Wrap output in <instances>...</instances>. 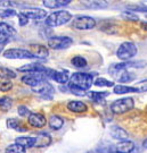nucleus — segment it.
Listing matches in <instances>:
<instances>
[{
	"label": "nucleus",
	"instance_id": "nucleus-1",
	"mask_svg": "<svg viewBox=\"0 0 147 153\" xmlns=\"http://www.w3.org/2000/svg\"><path fill=\"white\" fill-rule=\"evenodd\" d=\"M72 19V14L67 10H58L54 11L46 18V25L49 27H56L64 25Z\"/></svg>",
	"mask_w": 147,
	"mask_h": 153
},
{
	"label": "nucleus",
	"instance_id": "nucleus-2",
	"mask_svg": "<svg viewBox=\"0 0 147 153\" xmlns=\"http://www.w3.org/2000/svg\"><path fill=\"white\" fill-rule=\"evenodd\" d=\"M69 84L86 91L93 84V75L88 73H74L70 78Z\"/></svg>",
	"mask_w": 147,
	"mask_h": 153
},
{
	"label": "nucleus",
	"instance_id": "nucleus-3",
	"mask_svg": "<svg viewBox=\"0 0 147 153\" xmlns=\"http://www.w3.org/2000/svg\"><path fill=\"white\" fill-rule=\"evenodd\" d=\"M138 52L136 44L130 41H125L123 43L120 44L119 49L116 51V56L119 57V59L123 61H128L129 59H131L132 57H135Z\"/></svg>",
	"mask_w": 147,
	"mask_h": 153
},
{
	"label": "nucleus",
	"instance_id": "nucleus-4",
	"mask_svg": "<svg viewBox=\"0 0 147 153\" xmlns=\"http://www.w3.org/2000/svg\"><path fill=\"white\" fill-rule=\"evenodd\" d=\"M135 102L132 98H122L114 101L111 104V110L116 115H123L125 112L133 109Z\"/></svg>",
	"mask_w": 147,
	"mask_h": 153
},
{
	"label": "nucleus",
	"instance_id": "nucleus-5",
	"mask_svg": "<svg viewBox=\"0 0 147 153\" xmlns=\"http://www.w3.org/2000/svg\"><path fill=\"white\" fill-rule=\"evenodd\" d=\"M72 26L80 31L93 30L96 26V21L90 16H76L72 21Z\"/></svg>",
	"mask_w": 147,
	"mask_h": 153
},
{
	"label": "nucleus",
	"instance_id": "nucleus-6",
	"mask_svg": "<svg viewBox=\"0 0 147 153\" xmlns=\"http://www.w3.org/2000/svg\"><path fill=\"white\" fill-rule=\"evenodd\" d=\"M73 40L70 36H51L48 39V47L55 50H63L70 48Z\"/></svg>",
	"mask_w": 147,
	"mask_h": 153
},
{
	"label": "nucleus",
	"instance_id": "nucleus-7",
	"mask_svg": "<svg viewBox=\"0 0 147 153\" xmlns=\"http://www.w3.org/2000/svg\"><path fill=\"white\" fill-rule=\"evenodd\" d=\"M4 57L7 59H33L34 57L30 52V50L18 49V48H11L6 50L4 52Z\"/></svg>",
	"mask_w": 147,
	"mask_h": 153
},
{
	"label": "nucleus",
	"instance_id": "nucleus-8",
	"mask_svg": "<svg viewBox=\"0 0 147 153\" xmlns=\"http://www.w3.org/2000/svg\"><path fill=\"white\" fill-rule=\"evenodd\" d=\"M46 77H49L54 79L55 82L60 84H65L70 81V75L67 71H53V69H47L46 71Z\"/></svg>",
	"mask_w": 147,
	"mask_h": 153
},
{
	"label": "nucleus",
	"instance_id": "nucleus-9",
	"mask_svg": "<svg viewBox=\"0 0 147 153\" xmlns=\"http://www.w3.org/2000/svg\"><path fill=\"white\" fill-rule=\"evenodd\" d=\"M42 81H46V75L44 73H29L27 75L22 77V82L26 85H30L31 88L38 85Z\"/></svg>",
	"mask_w": 147,
	"mask_h": 153
},
{
	"label": "nucleus",
	"instance_id": "nucleus-10",
	"mask_svg": "<svg viewBox=\"0 0 147 153\" xmlns=\"http://www.w3.org/2000/svg\"><path fill=\"white\" fill-rule=\"evenodd\" d=\"M32 91L35 93H39V94H41V95H44V98H48L47 95H50V97H51V95L55 93V88L49 82H47V81H42V82L39 83L38 85L33 86Z\"/></svg>",
	"mask_w": 147,
	"mask_h": 153
},
{
	"label": "nucleus",
	"instance_id": "nucleus-11",
	"mask_svg": "<svg viewBox=\"0 0 147 153\" xmlns=\"http://www.w3.org/2000/svg\"><path fill=\"white\" fill-rule=\"evenodd\" d=\"M21 14H23L27 19H35V21H40L47 17V11L40 8H29V9L22 10Z\"/></svg>",
	"mask_w": 147,
	"mask_h": 153
},
{
	"label": "nucleus",
	"instance_id": "nucleus-12",
	"mask_svg": "<svg viewBox=\"0 0 147 153\" xmlns=\"http://www.w3.org/2000/svg\"><path fill=\"white\" fill-rule=\"evenodd\" d=\"M46 117L42 114L39 112H31V115L29 116V124L35 128H42L46 126Z\"/></svg>",
	"mask_w": 147,
	"mask_h": 153
},
{
	"label": "nucleus",
	"instance_id": "nucleus-13",
	"mask_svg": "<svg viewBox=\"0 0 147 153\" xmlns=\"http://www.w3.org/2000/svg\"><path fill=\"white\" fill-rule=\"evenodd\" d=\"M30 52L33 55L34 58H47L49 55L48 48L41 44H30Z\"/></svg>",
	"mask_w": 147,
	"mask_h": 153
},
{
	"label": "nucleus",
	"instance_id": "nucleus-14",
	"mask_svg": "<svg viewBox=\"0 0 147 153\" xmlns=\"http://www.w3.org/2000/svg\"><path fill=\"white\" fill-rule=\"evenodd\" d=\"M135 149H136L135 143L129 141V140L119 142L114 146L115 153H131Z\"/></svg>",
	"mask_w": 147,
	"mask_h": 153
},
{
	"label": "nucleus",
	"instance_id": "nucleus-15",
	"mask_svg": "<svg viewBox=\"0 0 147 153\" xmlns=\"http://www.w3.org/2000/svg\"><path fill=\"white\" fill-rule=\"evenodd\" d=\"M109 134H111V136L113 137L114 140H118L119 142L128 140V133H127V131L119 127V126H112L111 131H109Z\"/></svg>",
	"mask_w": 147,
	"mask_h": 153
},
{
	"label": "nucleus",
	"instance_id": "nucleus-16",
	"mask_svg": "<svg viewBox=\"0 0 147 153\" xmlns=\"http://www.w3.org/2000/svg\"><path fill=\"white\" fill-rule=\"evenodd\" d=\"M48 68H46L44 66L40 65V64H27V65H24L22 67L18 68V71H27V73H44L46 75V71H47Z\"/></svg>",
	"mask_w": 147,
	"mask_h": 153
},
{
	"label": "nucleus",
	"instance_id": "nucleus-17",
	"mask_svg": "<svg viewBox=\"0 0 147 153\" xmlns=\"http://www.w3.org/2000/svg\"><path fill=\"white\" fill-rule=\"evenodd\" d=\"M67 109L75 114H82L87 111L88 107L84 102H81V101H70L67 103Z\"/></svg>",
	"mask_w": 147,
	"mask_h": 153
},
{
	"label": "nucleus",
	"instance_id": "nucleus-18",
	"mask_svg": "<svg viewBox=\"0 0 147 153\" xmlns=\"http://www.w3.org/2000/svg\"><path fill=\"white\" fill-rule=\"evenodd\" d=\"M15 143L21 145L24 149H30L33 148L34 144H35V138L34 137H27V136H22V137H17L15 140Z\"/></svg>",
	"mask_w": 147,
	"mask_h": 153
},
{
	"label": "nucleus",
	"instance_id": "nucleus-19",
	"mask_svg": "<svg viewBox=\"0 0 147 153\" xmlns=\"http://www.w3.org/2000/svg\"><path fill=\"white\" fill-rule=\"evenodd\" d=\"M51 143V138L48 134H39L38 136L35 137V144L34 148H46Z\"/></svg>",
	"mask_w": 147,
	"mask_h": 153
},
{
	"label": "nucleus",
	"instance_id": "nucleus-20",
	"mask_svg": "<svg viewBox=\"0 0 147 153\" xmlns=\"http://www.w3.org/2000/svg\"><path fill=\"white\" fill-rule=\"evenodd\" d=\"M136 78V75L133 73L129 71V69H125V71H121L119 73V75L116 76V79L120 83H130Z\"/></svg>",
	"mask_w": 147,
	"mask_h": 153
},
{
	"label": "nucleus",
	"instance_id": "nucleus-21",
	"mask_svg": "<svg viewBox=\"0 0 147 153\" xmlns=\"http://www.w3.org/2000/svg\"><path fill=\"white\" fill-rule=\"evenodd\" d=\"M48 124L51 129L58 131V129H60V128L63 127V125H64V119L60 118V116L53 115V116H50V118H49V120H48Z\"/></svg>",
	"mask_w": 147,
	"mask_h": 153
},
{
	"label": "nucleus",
	"instance_id": "nucleus-22",
	"mask_svg": "<svg viewBox=\"0 0 147 153\" xmlns=\"http://www.w3.org/2000/svg\"><path fill=\"white\" fill-rule=\"evenodd\" d=\"M42 2L47 8L54 9V8H60V7L67 6L71 2V0H44Z\"/></svg>",
	"mask_w": 147,
	"mask_h": 153
},
{
	"label": "nucleus",
	"instance_id": "nucleus-23",
	"mask_svg": "<svg viewBox=\"0 0 147 153\" xmlns=\"http://www.w3.org/2000/svg\"><path fill=\"white\" fill-rule=\"evenodd\" d=\"M0 33L4 34L6 38L11 39L14 35H16V30L13 27V26H11L9 24L1 22L0 23Z\"/></svg>",
	"mask_w": 147,
	"mask_h": 153
},
{
	"label": "nucleus",
	"instance_id": "nucleus-24",
	"mask_svg": "<svg viewBox=\"0 0 147 153\" xmlns=\"http://www.w3.org/2000/svg\"><path fill=\"white\" fill-rule=\"evenodd\" d=\"M113 92L115 94H125V93H135L138 92L137 88H133V86H127V85H115L114 88H113Z\"/></svg>",
	"mask_w": 147,
	"mask_h": 153
},
{
	"label": "nucleus",
	"instance_id": "nucleus-25",
	"mask_svg": "<svg viewBox=\"0 0 147 153\" xmlns=\"http://www.w3.org/2000/svg\"><path fill=\"white\" fill-rule=\"evenodd\" d=\"M11 88H13V83H11V78L2 75V74H0V91L7 92Z\"/></svg>",
	"mask_w": 147,
	"mask_h": 153
},
{
	"label": "nucleus",
	"instance_id": "nucleus-26",
	"mask_svg": "<svg viewBox=\"0 0 147 153\" xmlns=\"http://www.w3.org/2000/svg\"><path fill=\"white\" fill-rule=\"evenodd\" d=\"M71 62L72 65L74 66V67H76V68H86L87 67V60L82 56H74L72 58Z\"/></svg>",
	"mask_w": 147,
	"mask_h": 153
},
{
	"label": "nucleus",
	"instance_id": "nucleus-27",
	"mask_svg": "<svg viewBox=\"0 0 147 153\" xmlns=\"http://www.w3.org/2000/svg\"><path fill=\"white\" fill-rule=\"evenodd\" d=\"M7 126H8L9 128H11V129H15V131H26L22 126V123L20 120H17V119H14V118H11V119L7 120Z\"/></svg>",
	"mask_w": 147,
	"mask_h": 153
},
{
	"label": "nucleus",
	"instance_id": "nucleus-28",
	"mask_svg": "<svg viewBox=\"0 0 147 153\" xmlns=\"http://www.w3.org/2000/svg\"><path fill=\"white\" fill-rule=\"evenodd\" d=\"M84 6L91 9H100L109 6L107 1H84Z\"/></svg>",
	"mask_w": 147,
	"mask_h": 153
},
{
	"label": "nucleus",
	"instance_id": "nucleus-29",
	"mask_svg": "<svg viewBox=\"0 0 147 153\" xmlns=\"http://www.w3.org/2000/svg\"><path fill=\"white\" fill-rule=\"evenodd\" d=\"M109 92H89V98L93 99L96 102H100L106 97H109Z\"/></svg>",
	"mask_w": 147,
	"mask_h": 153
},
{
	"label": "nucleus",
	"instance_id": "nucleus-30",
	"mask_svg": "<svg viewBox=\"0 0 147 153\" xmlns=\"http://www.w3.org/2000/svg\"><path fill=\"white\" fill-rule=\"evenodd\" d=\"M5 153H25V149L15 143V144L8 145V146L6 148Z\"/></svg>",
	"mask_w": 147,
	"mask_h": 153
},
{
	"label": "nucleus",
	"instance_id": "nucleus-31",
	"mask_svg": "<svg viewBox=\"0 0 147 153\" xmlns=\"http://www.w3.org/2000/svg\"><path fill=\"white\" fill-rule=\"evenodd\" d=\"M13 105V100L8 97H4V98L0 99V108L4 110V111H7L9 110Z\"/></svg>",
	"mask_w": 147,
	"mask_h": 153
},
{
	"label": "nucleus",
	"instance_id": "nucleus-32",
	"mask_svg": "<svg viewBox=\"0 0 147 153\" xmlns=\"http://www.w3.org/2000/svg\"><path fill=\"white\" fill-rule=\"evenodd\" d=\"M93 84H95L96 86H98V88H103V86H105V88H112V86H114V83L111 82V81H107V79H105L103 77L97 78V79L93 82Z\"/></svg>",
	"mask_w": 147,
	"mask_h": 153
},
{
	"label": "nucleus",
	"instance_id": "nucleus-33",
	"mask_svg": "<svg viewBox=\"0 0 147 153\" xmlns=\"http://www.w3.org/2000/svg\"><path fill=\"white\" fill-rule=\"evenodd\" d=\"M16 15V11L11 8H5V9H0V17L2 18H7V17H11Z\"/></svg>",
	"mask_w": 147,
	"mask_h": 153
},
{
	"label": "nucleus",
	"instance_id": "nucleus-34",
	"mask_svg": "<svg viewBox=\"0 0 147 153\" xmlns=\"http://www.w3.org/2000/svg\"><path fill=\"white\" fill-rule=\"evenodd\" d=\"M69 90H70L73 94L78 95V97H83V95H86V93H84V91H83V90L76 88V86L72 85V84H69Z\"/></svg>",
	"mask_w": 147,
	"mask_h": 153
},
{
	"label": "nucleus",
	"instance_id": "nucleus-35",
	"mask_svg": "<svg viewBox=\"0 0 147 153\" xmlns=\"http://www.w3.org/2000/svg\"><path fill=\"white\" fill-rule=\"evenodd\" d=\"M128 9H130L133 11H147V6H142V5H130L127 6Z\"/></svg>",
	"mask_w": 147,
	"mask_h": 153
},
{
	"label": "nucleus",
	"instance_id": "nucleus-36",
	"mask_svg": "<svg viewBox=\"0 0 147 153\" xmlns=\"http://www.w3.org/2000/svg\"><path fill=\"white\" fill-rule=\"evenodd\" d=\"M17 112H18V115L22 116V117H27V116L31 115L29 108L25 107V105H20V107L17 108Z\"/></svg>",
	"mask_w": 147,
	"mask_h": 153
},
{
	"label": "nucleus",
	"instance_id": "nucleus-37",
	"mask_svg": "<svg viewBox=\"0 0 147 153\" xmlns=\"http://www.w3.org/2000/svg\"><path fill=\"white\" fill-rule=\"evenodd\" d=\"M122 17L125 19H129V21H138V16L136 14H133L132 11H125L122 14Z\"/></svg>",
	"mask_w": 147,
	"mask_h": 153
},
{
	"label": "nucleus",
	"instance_id": "nucleus-38",
	"mask_svg": "<svg viewBox=\"0 0 147 153\" xmlns=\"http://www.w3.org/2000/svg\"><path fill=\"white\" fill-rule=\"evenodd\" d=\"M0 71H2V75H5V76L9 77V78H14V77H16L15 75V73L11 69H8V68H5V67H0Z\"/></svg>",
	"mask_w": 147,
	"mask_h": 153
},
{
	"label": "nucleus",
	"instance_id": "nucleus-39",
	"mask_svg": "<svg viewBox=\"0 0 147 153\" xmlns=\"http://www.w3.org/2000/svg\"><path fill=\"white\" fill-rule=\"evenodd\" d=\"M138 92H147V79H144L138 83V86H136Z\"/></svg>",
	"mask_w": 147,
	"mask_h": 153
},
{
	"label": "nucleus",
	"instance_id": "nucleus-40",
	"mask_svg": "<svg viewBox=\"0 0 147 153\" xmlns=\"http://www.w3.org/2000/svg\"><path fill=\"white\" fill-rule=\"evenodd\" d=\"M18 21H20V25L21 26H24V25H26L27 24V22H29V19H27L26 17L24 16L23 14H18Z\"/></svg>",
	"mask_w": 147,
	"mask_h": 153
},
{
	"label": "nucleus",
	"instance_id": "nucleus-41",
	"mask_svg": "<svg viewBox=\"0 0 147 153\" xmlns=\"http://www.w3.org/2000/svg\"><path fill=\"white\" fill-rule=\"evenodd\" d=\"M15 5L16 4L14 1H5V0L0 1V7H9V6H15Z\"/></svg>",
	"mask_w": 147,
	"mask_h": 153
},
{
	"label": "nucleus",
	"instance_id": "nucleus-42",
	"mask_svg": "<svg viewBox=\"0 0 147 153\" xmlns=\"http://www.w3.org/2000/svg\"><path fill=\"white\" fill-rule=\"evenodd\" d=\"M8 40H9V39L6 38L4 34H1V33H0V44H5Z\"/></svg>",
	"mask_w": 147,
	"mask_h": 153
},
{
	"label": "nucleus",
	"instance_id": "nucleus-43",
	"mask_svg": "<svg viewBox=\"0 0 147 153\" xmlns=\"http://www.w3.org/2000/svg\"><path fill=\"white\" fill-rule=\"evenodd\" d=\"M142 27L144 28V30H146V31H147V23L146 22H142Z\"/></svg>",
	"mask_w": 147,
	"mask_h": 153
},
{
	"label": "nucleus",
	"instance_id": "nucleus-44",
	"mask_svg": "<svg viewBox=\"0 0 147 153\" xmlns=\"http://www.w3.org/2000/svg\"><path fill=\"white\" fill-rule=\"evenodd\" d=\"M142 148H145V149H147V138L142 142Z\"/></svg>",
	"mask_w": 147,
	"mask_h": 153
},
{
	"label": "nucleus",
	"instance_id": "nucleus-45",
	"mask_svg": "<svg viewBox=\"0 0 147 153\" xmlns=\"http://www.w3.org/2000/svg\"><path fill=\"white\" fill-rule=\"evenodd\" d=\"M2 47H4V44H0V52L2 51Z\"/></svg>",
	"mask_w": 147,
	"mask_h": 153
}]
</instances>
